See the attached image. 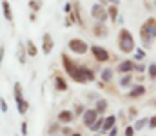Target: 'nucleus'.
<instances>
[{
  "mask_svg": "<svg viewBox=\"0 0 156 136\" xmlns=\"http://www.w3.org/2000/svg\"><path fill=\"white\" fill-rule=\"evenodd\" d=\"M120 85H122V87H127V85H131V75H129V73H127L123 78H120Z\"/></svg>",
  "mask_w": 156,
  "mask_h": 136,
  "instance_id": "nucleus-19",
  "label": "nucleus"
},
{
  "mask_svg": "<svg viewBox=\"0 0 156 136\" xmlns=\"http://www.w3.org/2000/svg\"><path fill=\"white\" fill-rule=\"evenodd\" d=\"M73 136H80V133H78V134H73Z\"/></svg>",
  "mask_w": 156,
  "mask_h": 136,
  "instance_id": "nucleus-34",
  "label": "nucleus"
},
{
  "mask_svg": "<svg viewBox=\"0 0 156 136\" xmlns=\"http://www.w3.org/2000/svg\"><path fill=\"white\" fill-rule=\"evenodd\" d=\"M2 9H4V16H5V18H7L9 22H13V15H11V7H9V4H7L5 0L2 2Z\"/></svg>",
  "mask_w": 156,
  "mask_h": 136,
  "instance_id": "nucleus-11",
  "label": "nucleus"
},
{
  "mask_svg": "<svg viewBox=\"0 0 156 136\" xmlns=\"http://www.w3.org/2000/svg\"><path fill=\"white\" fill-rule=\"evenodd\" d=\"M82 111H83V107H82V105H76V113H78V114H80Z\"/></svg>",
  "mask_w": 156,
  "mask_h": 136,
  "instance_id": "nucleus-31",
  "label": "nucleus"
},
{
  "mask_svg": "<svg viewBox=\"0 0 156 136\" xmlns=\"http://www.w3.org/2000/svg\"><path fill=\"white\" fill-rule=\"evenodd\" d=\"M134 67H136V65H134L131 60H123V62H120V65H118V73H123V75H127V73H131Z\"/></svg>",
  "mask_w": 156,
  "mask_h": 136,
  "instance_id": "nucleus-8",
  "label": "nucleus"
},
{
  "mask_svg": "<svg viewBox=\"0 0 156 136\" xmlns=\"http://www.w3.org/2000/svg\"><path fill=\"white\" fill-rule=\"evenodd\" d=\"M91 16L96 18L98 22H105V20H107V11L104 9V5L96 4V5H93V9H91Z\"/></svg>",
  "mask_w": 156,
  "mask_h": 136,
  "instance_id": "nucleus-4",
  "label": "nucleus"
},
{
  "mask_svg": "<svg viewBox=\"0 0 156 136\" xmlns=\"http://www.w3.org/2000/svg\"><path fill=\"white\" fill-rule=\"evenodd\" d=\"M98 114H100V113H98L96 109H87V111L83 113V124L91 129V125L94 124V120L98 118Z\"/></svg>",
  "mask_w": 156,
  "mask_h": 136,
  "instance_id": "nucleus-6",
  "label": "nucleus"
},
{
  "mask_svg": "<svg viewBox=\"0 0 156 136\" xmlns=\"http://www.w3.org/2000/svg\"><path fill=\"white\" fill-rule=\"evenodd\" d=\"M91 51H93V54H94V58H96L98 62H107V60H109V53H107V49L98 47V45H93Z\"/></svg>",
  "mask_w": 156,
  "mask_h": 136,
  "instance_id": "nucleus-5",
  "label": "nucleus"
},
{
  "mask_svg": "<svg viewBox=\"0 0 156 136\" xmlns=\"http://www.w3.org/2000/svg\"><path fill=\"white\" fill-rule=\"evenodd\" d=\"M145 124H149V120H138V122H136V129H144Z\"/></svg>",
  "mask_w": 156,
  "mask_h": 136,
  "instance_id": "nucleus-24",
  "label": "nucleus"
},
{
  "mask_svg": "<svg viewBox=\"0 0 156 136\" xmlns=\"http://www.w3.org/2000/svg\"><path fill=\"white\" fill-rule=\"evenodd\" d=\"M115 122H116V118H115V116H107V118L104 120V125H102V133H107L109 129H113V127H115Z\"/></svg>",
  "mask_w": 156,
  "mask_h": 136,
  "instance_id": "nucleus-9",
  "label": "nucleus"
},
{
  "mask_svg": "<svg viewBox=\"0 0 156 136\" xmlns=\"http://www.w3.org/2000/svg\"><path fill=\"white\" fill-rule=\"evenodd\" d=\"M16 105H18V113H20V114H24V113L27 111V102H26V100H22V102H18Z\"/></svg>",
  "mask_w": 156,
  "mask_h": 136,
  "instance_id": "nucleus-21",
  "label": "nucleus"
},
{
  "mask_svg": "<svg viewBox=\"0 0 156 136\" xmlns=\"http://www.w3.org/2000/svg\"><path fill=\"white\" fill-rule=\"evenodd\" d=\"M58 120H60V122H66V124H67V122H71V120H73V114H71L69 111H62V113L58 114Z\"/></svg>",
  "mask_w": 156,
  "mask_h": 136,
  "instance_id": "nucleus-13",
  "label": "nucleus"
},
{
  "mask_svg": "<svg viewBox=\"0 0 156 136\" xmlns=\"http://www.w3.org/2000/svg\"><path fill=\"white\" fill-rule=\"evenodd\" d=\"M0 109H2V113H7V103L0 98Z\"/></svg>",
  "mask_w": 156,
  "mask_h": 136,
  "instance_id": "nucleus-26",
  "label": "nucleus"
},
{
  "mask_svg": "<svg viewBox=\"0 0 156 136\" xmlns=\"http://www.w3.org/2000/svg\"><path fill=\"white\" fill-rule=\"evenodd\" d=\"M111 2H113V4H116V2H118V0H111Z\"/></svg>",
  "mask_w": 156,
  "mask_h": 136,
  "instance_id": "nucleus-33",
  "label": "nucleus"
},
{
  "mask_svg": "<svg viewBox=\"0 0 156 136\" xmlns=\"http://www.w3.org/2000/svg\"><path fill=\"white\" fill-rule=\"evenodd\" d=\"M144 56H145V54H144V51H142V49H136V54H134V58H138V60H142Z\"/></svg>",
  "mask_w": 156,
  "mask_h": 136,
  "instance_id": "nucleus-25",
  "label": "nucleus"
},
{
  "mask_svg": "<svg viewBox=\"0 0 156 136\" xmlns=\"http://www.w3.org/2000/svg\"><path fill=\"white\" fill-rule=\"evenodd\" d=\"M22 133H24V134L27 133V125H26V124H22Z\"/></svg>",
  "mask_w": 156,
  "mask_h": 136,
  "instance_id": "nucleus-30",
  "label": "nucleus"
},
{
  "mask_svg": "<svg viewBox=\"0 0 156 136\" xmlns=\"http://www.w3.org/2000/svg\"><path fill=\"white\" fill-rule=\"evenodd\" d=\"M142 38H144L145 44H149L153 38H156V20L154 18L145 20V24L142 26Z\"/></svg>",
  "mask_w": 156,
  "mask_h": 136,
  "instance_id": "nucleus-2",
  "label": "nucleus"
},
{
  "mask_svg": "<svg viewBox=\"0 0 156 136\" xmlns=\"http://www.w3.org/2000/svg\"><path fill=\"white\" fill-rule=\"evenodd\" d=\"M118 47L123 51V53H131L134 49V40H133V35L127 31V29H122L120 35H118Z\"/></svg>",
  "mask_w": 156,
  "mask_h": 136,
  "instance_id": "nucleus-1",
  "label": "nucleus"
},
{
  "mask_svg": "<svg viewBox=\"0 0 156 136\" xmlns=\"http://www.w3.org/2000/svg\"><path fill=\"white\" fill-rule=\"evenodd\" d=\"M51 49H53V40H51V37H49V35H44V53L49 54Z\"/></svg>",
  "mask_w": 156,
  "mask_h": 136,
  "instance_id": "nucleus-10",
  "label": "nucleus"
},
{
  "mask_svg": "<svg viewBox=\"0 0 156 136\" xmlns=\"http://www.w3.org/2000/svg\"><path fill=\"white\" fill-rule=\"evenodd\" d=\"M134 69H136V71H138V73H142V71H144V69H145V67H144V65H136V67H134Z\"/></svg>",
  "mask_w": 156,
  "mask_h": 136,
  "instance_id": "nucleus-29",
  "label": "nucleus"
},
{
  "mask_svg": "<svg viewBox=\"0 0 156 136\" xmlns=\"http://www.w3.org/2000/svg\"><path fill=\"white\" fill-rule=\"evenodd\" d=\"M15 100H16V103L24 100L22 98V87H20V84H15Z\"/></svg>",
  "mask_w": 156,
  "mask_h": 136,
  "instance_id": "nucleus-14",
  "label": "nucleus"
},
{
  "mask_svg": "<svg viewBox=\"0 0 156 136\" xmlns=\"http://www.w3.org/2000/svg\"><path fill=\"white\" fill-rule=\"evenodd\" d=\"M105 109H107V102H105V100H98V102H96V111H98V113H104Z\"/></svg>",
  "mask_w": 156,
  "mask_h": 136,
  "instance_id": "nucleus-18",
  "label": "nucleus"
},
{
  "mask_svg": "<svg viewBox=\"0 0 156 136\" xmlns=\"http://www.w3.org/2000/svg\"><path fill=\"white\" fill-rule=\"evenodd\" d=\"M56 89H60V91H66V89H67L66 80H64V78H60V76H56Z\"/></svg>",
  "mask_w": 156,
  "mask_h": 136,
  "instance_id": "nucleus-15",
  "label": "nucleus"
},
{
  "mask_svg": "<svg viewBox=\"0 0 156 136\" xmlns=\"http://www.w3.org/2000/svg\"><path fill=\"white\" fill-rule=\"evenodd\" d=\"M111 78H113V71H111V69H104V71H102V80H104V82H109Z\"/></svg>",
  "mask_w": 156,
  "mask_h": 136,
  "instance_id": "nucleus-17",
  "label": "nucleus"
},
{
  "mask_svg": "<svg viewBox=\"0 0 156 136\" xmlns=\"http://www.w3.org/2000/svg\"><path fill=\"white\" fill-rule=\"evenodd\" d=\"M149 127H151V129H154L156 127V116H153V118L149 120Z\"/></svg>",
  "mask_w": 156,
  "mask_h": 136,
  "instance_id": "nucleus-28",
  "label": "nucleus"
},
{
  "mask_svg": "<svg viewBox=\"0 0 156 136\" xmlns=\"http://www.w3.org/2000/svg\"><path fill=\"white\" fill-rule=\"evenodd\" d=\"M2 54H4V47H0V62H2Z\"/></svg>",
  "mask_w": 156,
  "mask_h": 136,
  "instance_id": "nucleus-32",
  "label": "nucleus"
},
{
  "mask_svg": "<svg viewBox=\"0 0 156 136\" xmlns=\"http://www.w3.org/2000/svg\"><path fill=\"white\" fill-rule=\"evenodd\" d=\"M27 54H29V56H35V54H37V47H35L33 42H27Z\"/></svg>",
  "mask_w": 156,
  "mask_h": 136,
  "instance_id": "nucleus-22",
  "label": "nucleus"
},
{
  "mask_svg": "<svg viewBox=\"0 0 156 136\" xmlns=\"http://www.w3.org/2000/svg\"><path fill=\"white\" fill-rule=\"evenodd\" d=\"M145 92V89L142 87V85H136L134 89H131V92H129V98H136V96H142Z\"/></svg>",
  "mask_w": 156,
  "mask_h": 136,
  "instance_id": "nucleus-12",
  "label": "nucleus"
},
{
  "mask_svg": "<svg viewBox=\"0 0 156 136\" xmlns=\"http://www.w3.org/2000/svg\"><path fill=\"white\" fill-rule=\"evenodd\" d=\"M102 125H104V118H96L94 124L91 125V129H93V131H98V129H102Z\"/></svg>",
  "mask_w": 156,
  "mask_h": 136,
  "instance_id": "nucleus-20",
  "label": "nucleus"
},
{
  "mask_svg": "<svg viewBox=\"0 0 156 136\" xmlns=\"http://www.w3.org/2000/svg\"><path fill=\"white\" fill-rule=\"evenodd\" d=\"M149 76L154 80L156 78V64H151V67H149Z\"/></svg>",
  "mask_w": 156,
  "mask_h": 136,
  "instance_id": "nucleus-23",
  "label": "nucleus"
},
{
  "mask_svg": "<svg viewBox=\"0 0 156 136\" xmlns=\"http://www.w3.org/2000/svg\"><path fill=\"white\" fill-rule=\"evenodd\" d=\"M107 15H109V18L115 22L116 20V16H118V9H116V5H113V7H109L107 9Z\"/></svg>",
  "mask_w": 156,
  "mask_h": 136,
  "instance_id": "nucleus-16",
  "label": "nucleus"
},
{
  "mask_svg": "<svg viewBox=\"0 0 156 136\" xmlns=\"http://www.w3.org/2000/svg\"><path fill=\"white\" fill-rule=\"evenodd\" d=\"M134 134V127H127L125 129V136H133Z\"/></svg>",
  "mask_w": 156,
  "mask_h": 136,
  "instance_id": "nucleus-27",
  "label": "nucleus"
},
{
  "mask_svg": "<svg viewBox=\"0 0 156 136\" xmlns=\"http://www.w3.org/2000/svg\"><path fill=\"white\" fill-rule=\"evenodd\" d=\"M69 47H71L73 53H78V54H83V53L87 51V44H85L83 40H76V38L69 42Z\"/></svg>",
  "mask_w": 156,
  "mask_h": 136,
  "instance_id": "nucleus-7",
  "label": "nucleus"
},
{
  "mask_svg": "<svg viewBox=\"0 0 156 136\" xmlns=\"http://www.w3.org/2000/svg\"><path fill=\"white\" fill-rule=\"evenodd\" d=\"M71 78L78 82V84H83V82H89V80H94V73L87 67H76L73 73H71Z\"/></svg>",
  "mask_w": 156,
  "mask_h": 136,
  "instance_id": "nucleus-3",
  "label": "nucleus"
}]
</instances>
